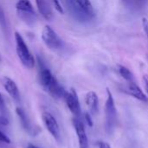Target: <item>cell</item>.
<instances>
[{
  "mask_svg": "<svg viewBox=\"0 0 148 148\" xmlns=\"http://www.w3.org/2000/svg\"><path fill=\"white\" fill-rule=\"evenodd\" d=\"M15 41L16 54L22 64L27 69H33L35 66V58L20 33L15 32Z\"/></svg>",
  "mask_w": 148,
  "mask_h": 148,
  "instance_id": "6da1fadb",
  "label": "cell"
},
{
  "mask_svg": "<svg viewBox=\"0 0 148 148\" xmlns=\"http://www.w3.org/2000/svg\"><path fill=\"white\" fill-rule=\"evenodd\" d=\"M108 97L105 103V127L108 134H112L117 123V111L115 108L114 99L111 91L107 88Z\"/></svg>",
  "mask_w": 148,
  "mask_h": 148,
  "instance_id": "7a4b0ae2",
  "label": "cell"
},
{
  "mask_svg": "<svg viewBox=\"0 0 148 148\" xmlns=\"http://www.w3.org/2000/svg\"><path fill=\"white\" fill-rule=\"evenodd\" d=\"M16 8L18 17L23 23L28 25H33L36 22L37 16L29 0H18L16 3Z\"/></svg>",
  "mask_w": 148,
  "mask_h": 148,
  "instance_id": "3957f363",
  "label": "cell"
},
{
  "mask_svg": "<svg viewBox=\"0 0 148 148\" xmlns=\"http://www.w3.org/2000/svg\"><path fill=\"white\" fill-rule=\"evenodd\" d=\"M42 40L50 49L56 50L62 47V41L56 32L49 25L44 26L42 31Z\"/></svg>",
  "mask_w": 148,
  "mask_h": 148,
  "instance_id": "277c9868",
  "label": "cell"
},
{
  "mask_svg": "<svg viewBox=\"0 0 148 148\" xmlns=\"http://www.w3.org/2000/svg\"><path fill=\"white\" fill-rule=\"evenodd\" d=\"M42 119L49 133L56 140L59 141L61 139V132H60V127L56 119L49 112H43L42 114Z\"/></svg>",
  "mask_w": 148,
  "mask_h": 148,
  "instance_id": "5b68a950",
  "label": "cell"
},
{
  "mask_svg": "<svg viewBox=\"0 0 148 148\" xmlns=\"http://www.w3.org/2000/svg\"><path fill=\"white\" fill-rule=\"evenodd\" d=\"M64 100L65 102L70 110V112L77 118L80 117L82 114V110H81V105L79 101L78 95L74 88H71L69 91H66L64 95Z\"/></svg>",
  "mask_w": 148,
  "mask_h": 148,
  "instance_id": "8992f818",
  "label": "cell"
},
{
  "mask_svg": "<svg viewBox=\"0 0 148 148\" xmlns=\"http://www.w3.org/2000/svg\"><path fill=\"white\" fill-rule=\"evenodd\" d=\"M72 122H73V126L75 127V133L77 134L80 148H89L88 139L82 121L79 120L78 118H74L72 120Z\"/></svg>",
  "mask_w": 148,
  "mask_h": 148,
  "instance_id": "52a82bcc",
  "label": "cell"
},
{
  "mask_svg": "<svg viewBox=\"0 0 148 148\" xmlns=\"http://www.w3.org/2000/svg\"><path fill=\"white\" fill-rule=\"evenodd\" d=\"M1 82H2L3 87L6 90V92L9 94V95L14 101H20V92H19V89H18L16 82L12 79H10V77H7V76H3L1 79Z\"/></svg>",
  "mask_w": 148,
  "mask_h": 148,
  "instance_id": "ba28073f",
  "label": "cell"
},
{
  "mask_svg": "<svg viewBox=\"0 0 148 148\" xmlns=\"http://www.w3.org/2000/svg\"><path fill=\"white\" fill-rule=\"evenodd\" d=\"M37 10L42 16L49 21L53 17V10L49 0H36Z\"/></svg>",
  "mask_w": 148,
  "mask_h": 148,
  "instance_id": "9c48e42d",
  "label": "cell"
},
{
  "mask_svg": "<svg viewBox=\"0 0 148 148\" xmlns=\"http://www.w3.org/2000/svg\"><path fill=\"white\" fill-rule=\"evenodd\" d=\"M126 93L128 94L129 95L136 98L137 100L143 101V102H147L148 99L147 95L143 93V91L140 89V88L135 84L134 82H129L128 85L126 87Z\"/></svg>",
  "mask_w": 148,
  "mask_h": 148,
  "instance_id": "30bf717a",
  "label": "cell"
},
{
  "mask_svg": "<svg viewBox=\"0 0 148 148\" xmlns=\"http://www.w3.org/2000/svg\"><path fill=\"white\" fill-rule=\"evenodd\" d=\"M85 102L92 114H96L98 112V96L95 92L90 91L85 97Z\"/></svg>",
  "mask_w": 148,
  "mask_h": 148,
  "instance_id": "8fae6325",
  "label": "cell"
},
{
  "mask_svg": "<svg viewBox=\"0 0 148 148\" xmlns=\"http://www.w3.org/2000/svg\"><path fill=\"white\" fill-rule=\"evenodd\" d=\"M73 2V1H72ZM75 3H76L79 8L90 18H92L95 16V10L94 7L91 3V2L89 0H76L75 2H74Z\"/></svg>",
  "mask_w": 148,
  "mask_h": 148,
  "instance_id": "7c38bea8",
  "label": "cell"
},
{
  "mask_svg": "<svg viewBox=\"0 0 148 148\" xmlns=\"http://www.w3.org/2000/svg\"><path fill=\"white\" fill-rule=\"evenodd\" d=\"M16 114L20 120V122L22 124V127L27 131V132H30L32 130L31 128V125H30V122H29V120L28 118V115L26 114L25 111L21 108H17L16 109Z\"/></svg>",
  "mask_w": 148,
  "mask_h": 148,
  "instance_id": "4fadbf2b",
  "label": "cell"
},
{
  "mask_svg": "<svg viewBox=\"0 0 148 148\" xmlns=\"http://www.w3.org/2000/svg\"><path fill=\"white\" fill-rule=\"evenodd\" d=\"M118 70L120 75L122 76V78L125 79L127 82H134V75L127 68H126L123 65H118Z\"/></svg>",
  "mask_w": 148,
  "mask_h": 148,
  "instance_id": "5bb4252c",
  "label": "cell"
},
{
  "mask_svg": "<svg viewBox=\"0 0 148 148\" xmlns=\"http://www.w3.org/2000/svg\"><path fill=\"white\" fill-rule=\"evenodd\" d=\"M0 26L2 28V29L6 32L7 29H8V26H7V21H6V17H5V14H4V11L0 4Z\"/></svg>",
  "mask_w": 148,
  "mask_h": 148,
  "instance_id": "9a60e30c",
  "label": "cell"
},
{
  "mask_svg": "<svg viewBox=\"0 0 148 148\" xmlns=\"http://www.w3.org/2000/svg\"><path fill=\"white\" fill-rule=\"evenodd\" d=\"M52 3H53V5L55 7V9L61 14H63L64 10H63V7H62V4L61 3V0H52Z\"/></svg>",
  "mask_w": 148,
  "mask_h": 148,
  "instance_id": "2e32d148",
  "label": "cell"
},
{
  "mask_svg": "<svg viewBox=\"0 0 148 148\" xmlns=\"http://www.w3.org/2000/svg\"><path fill=\"white\" fill-rule=\"evenodd\" d=\"M0 114L3 115L6 114V105H5L3 97L1 93H0Z\"/></svg>",
  "mask_w": 148,
  "mask_h": 148,
  "instance_id": "e0dca14e",
  "label": "cell"
},
{
  "mask_svg": "<svg viewBox=\"0 0 148 148\" xmlns=\"http://www.w3.org/2000/svg\"><path fill=\"white\" fill-rule=\"evenodd\" d=\"M0 142L6 143V144H10V138H9L6 134H4L1 130H0Z\"/></svg>",
  "mask_w": 148,
  "mask_h": 148,
  "instance_id": "ac0fdd59",
  "label": "cell"
},
{
  "mask_svg": "<svg viewBox=\"0 0 148 148\" xmlns=\"http://www.w3.org/2000/svg\"><path fill=\"white\" fill-rule=\"evenodd\" d=\"M8 125H9V120L7 119V117L2 114H0V126L6 127Z\"/></svg>",
  "mask_w": 148,
  "mask_h": 148,
  "instance_id": "d6986e66",
  "label": "cell"
},
{
  "mask_svg": "<svg viewBox=\"0 0 148 148\" xmlns=\"http://www.w3.org/2000/svg\"><path fill=\"white\" fill-rule=\"evenodd\" d=\"M142 26L144 28V31H145V33H146V35H147L148 38V20L145 17L142 19Z\"/></svg>",
  "mask_w": 148,
  "mask_h": 148,
  "instance_id": "ffe728a7",
  "label": "cell"
},
{
  "mask_svg": "<svg viewBox=\"0 0 148 148\" xmlns=\"http://www.w3.org/2000/svg\"><path fill=\"white\" fill-rule=\"evenodd\" d=\"M85 120H86V122L88 123V125L89 127H92L93 126V121H92V118H91V116H90L89 114H88V113L85 114Z\"/></svg>",
  "mask_w": 148,
  "mask_h": 148,
  "instance_id": "44dd1931",
  "label": "cell"
},
{
  "mask_svg": "<svg viewBox=\"0 0 148 148\" xmlns=\"http://www.w3.org/2000/svg\"><path fill=\"white\" fill-rule=\"evenodd\" d=\"M98 146H99V148H111L110 147V146H109L108 143H106V142H103V141H101V142H99Z\"/></svg>",
  "mask_w": 148,
  "mask_h": 148,
  "instance_id": "7402d4cb",
  "label": "cell"
},
{
  "mask_svg": "<svg viewBox=\"0 0 148 148\" xmlns=\"http://www.w3.org/2000/svg\"><path fill=\"white\" fill-rule=\"evenodd\" d=\"M143 80H144L145 87H146V89H147V94H148V75H144Z\"/></svg>",
  "mask_w": 148,
  "mask_h": 148,
  "instance_id": "603a6c76",
  "label": "cell"
},
{
  "mask_svg": "<svg viewBox=\"0 0 148 148\" xmlns=\"http://www.w3.org/2000/svg\"><path fill=\"white\" fill-rule=\"evenodd\" d=\"M147 0H135L136 3L139 4V5H144L146 3H147Z\"/></svg>",
  "mask_w": 148,
  "mask_h": 148,
  "instance_id": "cb8c5ba5",
  "label": "cell"
},
{
  "mask_svg": "<svg viewBox=\"0 0 148 148\" xmlns=\"http://www.w3.org/2000/svg\"><path fill=\"white\" fill-rule=\"evenodd\" d=\"M27 148H39V147H36V146H35V145L29 144V145H28V147Z\"/></svg>",
  "mask_w": 148,
  "mask_h": 148,
  "instance_id": "d4e9b609",
  "label": "cell"
},
{
  "mask_svg": "<svg viewBox=\"0 0 148 148\" xmlns=\"http://www.w3.org/2000/svg\"><path fill=\"white\" fill-rule=\"evenodd\" d=\"M124 2H126V3H128L129 2V0H123Z\"/></svg>",
  "mask_w": 148,
  "mask_h": 148,
  "instance_id": "484cf974",
  "label": "cell"
},
{
  "mask_svg": "<svg viewBox=\"0 0 148 148\" xmlns=\"http://www.w3.org/2000/svg\"><path fill=\"white\" fill-rule=\"evenodd\" d=\"M71 1H73V2H75L76 0H71Z\"/></svg>",
  "mask_w": 148,
  "mask_h": 148,
  "instance_id": "4316f807",
  "label": "cell"
}]
</instances>
